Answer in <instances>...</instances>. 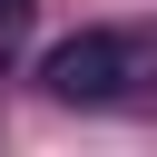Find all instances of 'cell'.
Returning <instances> with one entry per match:
<instances>
[{"mask_svg": "<svg viewBox=\"0 0 157 157\" xmlns=\"http://www.w3.org/2000/svg\"><path fill=\"white\" fill-rule=\"evenodd\" d=\"M137 78H157V59H147V39H128V29H78V39H59V49L39 59V88L69 98V108H108V98H128Z\"/></svg>", "mask_w": 157, "mask_h": 157, "instance_id": "cell-1", "label": "cell"}, {"mask_svg": "<svg viewBox=\"0 0 157 157\" xmlns=\"http://www.w3.org/2000/svg\"><path fill=\"white\" fill-rule=\"evenodd\" d=\"M20 10H29V0H0V29H10V20H20Z\"/></svg>", "mask_w": 157, "mask_h": 157, "instance_id": "cell-2", "label": "cell"}]
</instances>
